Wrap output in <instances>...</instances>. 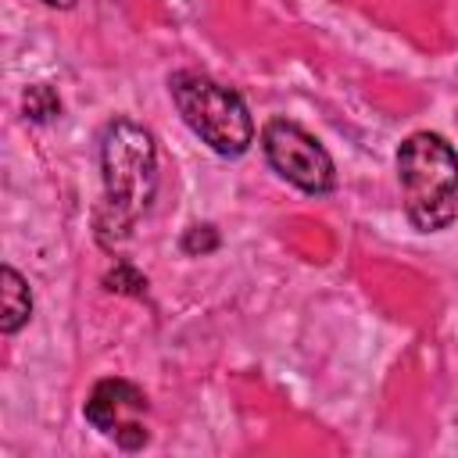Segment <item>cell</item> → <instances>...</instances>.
I'll return each instance as SVG.
<instances>
[{
    "instance_id": "1",
    "label": "cell",
    "mask_w": 458,
    "mask_h": 458,
    "mask_svg": "<svg viewBox=\"0 0 458 458\" xmlns=\"http://www.w3.org/2000/svg\"><path fill=\"white\" fill-rule=\"evenodd\" d=\"M100 168H104V215L100 236L129 233L132 222L150 208L157 190V150L143 125L129 118H114L100 140Z\"/></svg>"
},
{
    "instance_id": "2",
    "label": "cell",
    "mask_w": 458,
    "mask_h": 458,
    "mask_svg": "<svg viewBox=\"0 0 458 458\" xmlns=\"http://www.w3.org/2000/svg\"><path fill=\"white\" fill-rule=\"evenodd\" d=\"M404 211L415 229L437 233L458 215V154L437 132H411L397 150Z\"/></svg>"
},
{
    "instance_id": "3",
    "label": "cell",
    "mask_w": 458,
    "mask_h": 458,
    "mask_svg": "<svg viewBox=\"0 0 458 458\" xmlns=\"http://www.w3.org/2000/svg\"><path fill=\"white\" fill-rule=\"evenodd\" d=\"M172 100L182 114V122L215 150L225 157H236L254 140V122L240 93L229 86L200 75V72H175L168 79Z\"/></svg>"
},
{
    "instance_id": "4",
    "label": "cell",
    "mask_w": 458,
    "mask_h": 458,
    "mask_svg": "<svg viewBox=\"0 0 458 458\" xmlns=\"http://www.w3.org/2000/svg\"><path fill=\"white\" fill-rule=\"evenodd\" d=\"M261 147H265L268 165L286 182H293L297 190H304V193H329L333 190V182H336L333 157L297 122H286V118L268 122L261 132Z\"/></svg>"
},
{
    "instance_id": "5",
    "label": "cell",
    "mask_w": 458,
    "mask_h": 458,
    "mask_svg": "<svg viewBox=\"0 0 458 458\" xmlns=\"http://www.w3.org/2000/svg\"><path fill=\"white\" fill-rule=\"evenodd\" d=\"M143 411H147V397L129 379H104V383L93 386V394L86 401V419L104 437H111L114 444H122L125 451L147 444V429L140 422Z\"/></svg>"
},
{
    "instance_id": "6",
    "label": "cell",
    "mask_w": 458,
    "mask_h": 458,
    "mask_svg": "<svg viewBox=\"0 0 458 458\" xmlns=\"http://www.w3.org/2000/svg\"><path fill=\"white\" fill-rule=\"evenodd\" d=\"M0 283H4L0 286V329L4 333H18L32 315V293H29L25 279L11 265H4Z\"/></svg>"
},
{
    "instance_id": "7",
    "label": "cell",
    "mask_w": 458,
    "mask_h": 458,
    "mask_svg": "<svg viewBox=\"0 0 458 458\" xmlns=\"http://www.w3.org/2000/svg\"><path fill=\"white\" fill-rule=\"evenodd\" d=\"M25 114H29L32 122H50V118H57V114H61L57 93H54L50 86H29V89H25Z\"/></svg>"
},
{
    "instance_id": "8",
    "label": "cell",
    "mask_w": 458,
    "mask_h": 458,
    "mask_svg": "<svg viewBox=\"0 0 458 458\" xmlns=\"http://www.w3.org/2000/svg\"><path fill=\"white\" fill-rule=\"evenodd\" d=\"M182 247L190 254H204V250H215L218 247V233L211 225H193L186 236H182Z\"/></svg>"
},
{
    "instance_id": "9",
    "label": "cell",
    "mask_w": 458,
    "mask_h": 458,
    "mask_svg": "<svg viewBox=\"0 0 458 458\" xmlns=\"http://www.w3.org/2000/svg\"><path fill=\"white\" fill-rule=\"evenodd\" d=\"M107 286H111V290H129V293H140V290L147 286V279H143V276H136L129 265H118V268L107 276Z\"/></svg>"
},
{
    "instance_id": "10",
    "label": "cell",
    "mask_w": 458,
    "mask_h": 458,
    "mask_svg": "<svg viewBox=\"0 0 458 458\" xmlns=\"http://www.w3.org/2000/svg\"><path fill=\"white\" fill-rule=\"evenodd\" d=\"M43 4H47V7H72L75 0H43Z\"/></svg>"
}]
</instances>
